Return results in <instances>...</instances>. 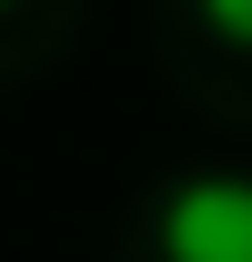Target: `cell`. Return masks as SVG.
Here are the masks:
<instances>
[{
    "instance_id": "obj_1",
    "label": "cell",
    "mask_w": 252,
    "mask_h": 262,
    "mask_svg": "<svg viewBox=\"0 0 252 262\" xmlns=\"http://www.w3.org/2000/svg\"><path fill=\"white\" fill-rule=\"evenodd\" d=\"M152 252L161 262H252V171L202 162V171H182V182H161Z\"/></svg>"
},
{
    "instance_id": "obj_2",
    "label": "cell",
    "mask_w": 252,
    "mask_h": 262,
    "mask_svg": "<svg viewBox=\"0 0 252 262\" xmlns=\"http://www.w3.org/2000/svg\"><path fill=\"white\" fill-rule=\"evenodd\" d=\"M192 20H202L222 51H252V0H192Z\"/></svg>"
},
{
    "instance_id": "obj_3",
    "label": "cell",
    "mask_w": 252,
    "mask_h": 262,
    "mask_svg": "<svg viewBox=\"0 0 252 262\" xmlns=\"http://www.w3.org/2000/svg\"><path fill=\"white\" fill-rule=\"evenodd\" d=\"M0 10H10V0H0Z\"/></svg>"
}]
</instances>
